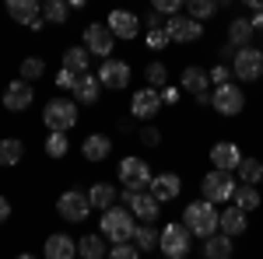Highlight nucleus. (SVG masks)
I'll use <instances>...</instances> for the list:
<instances>
[{"mask_svg":"<svg viewBox=\"0 0 263 259\" xmlns=\"http://www.w3.org/2000/svg\"><path fill=\"white\" fill-rule=\"evenodd\" d=\"M134 196H137L134 189H123V193H120V203H123V207H130V203H134Z\"/></svg>","mask_w":263,"mask_h":259,"instance_id":"de8ad7c7","label":"nucleus"},{"mask_svg":"<svg viewBox=\"0 0 263 259\" xmlns=\"http://www.w3.org/2000/svg\"><path fill=\"white\" fill-rule=\"evenodd\" d=\"M7 14L18 21V25H28V28H42L46 25L39 0H7Z\"/></svg>","mask_w":263,"mask_h":259,"instance_id":"dca6fc26","label":"nucleus"},{"mask_svg":"<svg viewBox=\"0 0 263 259\" xmlns=\"http://www.w3.org/2000/svg\"><path fill=\"white\" fill-rule=\"evenodd\" d=\"M18 74H21V81H28V84L42 81V74H46V63H42V56H28V60H21Z\"/></svg>","mask_w":263,"mask_h":259,"instance_id":"f704fd0d","label":"nucleus"},{"mask_svg":"<svg viewBox=\"0 0 263 259\" xmlns=\"http://www.w3.org/2000/svg\"><path fill=\"white\" fill-rule=\"evenodd\" d=\"M162 102L165 105H176V102H179V91H176V88H162Z\"/></svg>","mask_w":263,"mask_h":259,"instance_id":"a18cd8bd","label":"nucleus"},{"mask_svg":"<svg viewBox=\"0 0 263 259\" xmlns=\"http://www.w3.org/2000/svg\"><path fill=\"white\" fill-rule=\"evenodd\" d=\"M130 210H134V217L141 221V224H155L158 214H162V203L151 196V189H147V193H137V196H134Z\"/></svg>","mask_w":263,"mask_h":259,"instance_id":"4be33fe9","label":"nucleus"},{"mask_svg":"<svg viewBox=\"0 0 263 259\" xmlns=\"http://www.w3.org/2000/svg\"><path fill=\"white\" fill-rule=\"evenodd\" d=\"M67 4H70V7H78V11H81L84 4H88V0H67Z\"/></svg>","mask_w":263,"mask_h":259,"instance_id":"3c124183","label":"nucleus"},{"mask_svg":"<svg viewBox=\"0 0 263 259\" xmlns=\"http://www.w3.org/2000/svg\"><path fill=\"white\" fill-rule=\"evenodd\" d=\"M249 21H253V28L260 32V28H263V11H256V14H253V18H249Z\"/></svg>","mask_w":263,"mask_h":259,"instance_id":"8fccbe9b","label":"nucleus"},{"mask_svg":"<svg viewBox=\"0 0 263 259\" xmlns=\"http://www.w3.org/2000/svg\"><path fill=\"white\" fill-rule=\"evenodd\" d=\"M186 11H190V18H197V21L203 25L207 18H214L218 0H186Z\"/></svg>","mask_w":263,"mask_h":259,"instance_id":"e433bc0d","label":"nucleus"},{"mask_svg":"<svg viewBox=\"0 0 263 259\" xmlns=\"http://www.w3.org/2000/svg\"><path fill=\"white\" fill-rule=\"evenodd\" d=\"M179 7H186V0H151V11H158V14H165V18L179 14Z\"/></svg>","mask_w":263,"mask_h":259,"instance_id":"ea45409f","label":"nucleus"},{"mask_svg":"<svg viewBox=\"0 0 263 259\" xmlns=\"http://www.w3.org/2000/svg\"><path fill=\"white\" fill-rule=\"evenodd\" d=\"M81 154L88 161H105L109 154H112V140L105 137V133H91V137H84V144H81Z\"/></svg>","mask_w":263,"mask_h":259,"instance_id":"393cba45","label":"nucleus"},{"mask_svg":"<svg viewBox=\"0 0 263 259\" xmlns=\"http://www.w3.org/2000/svg\"><path fill=\"white\" fill-rule=\"evenodd\" d=\"M253 35H256V28H253V21L249 18H232L228 21V42L232 46H253Z\"/></svg>","mask_w":263,"mask_h":259,"instance_id":"bb28decb","label":"nucleus"},{"mask_svg":"<svg viewBox=\"0 0 263 259\" xmlns=\"http://www.w3.org/2000/svg\"><path fill=\"white\" fill-rule=\"evenodd\" d=\"M232 203H235V207H239V210H246V214H249V210H256V207H260V189H256V186H235V196H232Z\"/></svg>","mask_w":263,"mask_h":259,"instance_id":"2f4dec72","label":"nucleus"},{"mask_svg":"<svg viewBox=\"0 0 263 259\" xmlns=\"http://www.w3.org/2000/svg\"><path fill=\"white\" fill-rule=\"evenodd\" d=\"M190 245H193V231H190L182 221H172V224H165V228H162V242H158V249H162L168 259L190 256Z\"/></svg>","mask_w":263,"mask_h":259,"instance_id":"39448f33","label":"nucleus"},{"mask_svg":"<svg viewBox=\"0 0 263 259\" xmlns=\"http://www.w3.org/2000/svg\"><path fill=\"white\" fill-rule=\"evenodd\" d=\"M242 4L253 11V14H256V11H263V0H242Z\"/></svg>","mask_w":263,"mask_h":259,"instance_id":"09e8293b","label":"nucleus"},{"mask_svg":"<svg viewBox=\"0 0 263 259\" xmlns=\"http://www.w3.org/2000/svg\"><path fill=\"white\" fill-rule=\"evenodd\" d=\"M14 259H39V256H32V252H21V256H14Z\"/></svg>","mask_w":263,"mask_h":259,"instance_id":"603ef678","label":"nucleus"},{"mask_svg":"<svg viewBox=\"0 0 263 259\" xmlns=\"http://www.w3.org/2000/svg\"><path fill=\"white\" fill-rule=\"evenodd\" d=\"M221 4H228V0H218V7H221Z\"/></svg>","mask_w":263,"mask_h":259,"instance_id":"864d4df0","label":"nucleus"},{"mask_svg":"<svg viewBox=\"0 0 263 259\" xmlns=\"http://www.w3.org/2000/svg\"><path fill=\"white\" fill-rule=\"evenodd\" d=\"M88 200H91V210H109V207H116L120 189L109 186V182H95V186L88 189Z\"/></svg>","mask_w":263,"mask_h":259,"instance_id":"a878e982","label":"nucleus"},{"mask_svg":"<svg viewBox=\"0 0 263 259\" xmlns=\"http://www.w3.org/2000/svg\"><path fill=\"white\" fill-rule=\"evenodd\" d=\"M42 18L49 21V25H63V21L70 18V4H63V0H46V4H42Z\"/></svg>","mask_w":263,"mask_h":259,"instance_id":"72a5a7b5","label":"nucleus"},{"mask_svg":"<svg viewBox=\"0 0 263 259\" xmlns=\"http://www.w3.org/2000/svg\"><path fill=\"white\" fill-rule=\"evenodd\" d=\"M246 228H249V217H246V210H239L235 203H232L228 210H221V214H218V231H224L228 238L246 235Z\"/></svg>","mask_w":263,"mask_h":259,"instance_id":"412c9836","label":"nucleus"},{"mask_svg":"<svg viewBox=\"0 0 263 259\" xmlns=\"http://www.w3.org/2000/svg\"><path fill=\"white\" fill-rule=\"evenodd\" d=\"M95 77L102 81V88H109V91H123L126 84H130V63L126 60H116V56H109V60H102V67L95 70Z\"/></svg>","mask_w":263,"mask_h":259,"instance_id":"1a4fd4ad","label":"nucleus"},{"mask_svg":"<svg viewBox=\"0 0 263 259\" xmlns=\"http://www.w3.org/2000/svg\"><path fill=\"white\" fill-rule=\"evenodd\" d=\"M179 193H182V179L176 172H158L151 179V196L158 200V203H168V200H176Z\"/></svg>","mask_w":263,"mask_h":259,"instance_id":"6ab92c4d","label":"nucleus"},{"mask_svg":"<svg viewBox=\"0 0 263 259\" xmlns=\"http://www.w3.org/2000/svg\"><path fill=\"white\" fill-rule=\"evenodd\" d=\"M81 46L91 53V56L109 60V56H112V46H116V35L109 32V25H88L84 35H81Z\"/></svg>","mask_w":263,"mask_h":259,"instance_id":"9d476101","label":"nucleus"},{"mask_svg":"<svg viewBox=\"0 0 263 259\" xmlns=\"http://www.w3.org/2000/svg\"><path fill=\"white\" fill-rule=\"evenodd\" d=\"M78 102L74 98H53L46 102V109H42V123H46V130L53 133H70L74 126H78Z\"/></svg>","mask_w":263,"mask_h":259,"instance_id":"7ed1b4c3","label":"nucleus"},{"mask_svg":"<svg viewBox=\"0 0 263 259\" xmlns=\"http://www.w3.org/2000/svg\"><path fill=\"white\" fill-rule=\"evenodd\" d=\"M144 77H147V88H168V67H165L162 60H155V63H147V70H144Z\"/></svg>","mask_w":263,"mask_h":259,"instance_id":"c9c22d12","label":"nucleus"},{"mask_svg":"<svg viewBox=\"0 0 263 259\" xmlns=\"http://www.w3.org/2000/svg\"><path fill=\"white\" fill-rule=\"evenodd\" d=\"M99 231L105 235V242H112V245H123V242H134V231H137V217H134V210L130 207H109V210H102V224Z\"/></svg>","mask_w":263,"mask_h":259,"instance_id":"f257e3e1","label":"nucleus"},{"mask_svg":"<svg viewBox=\"0 0 263 259\" xmlns=\"http://www.w3.org/2000/svg\"><path fill=\"white\" fill-rule=\"evenodd\" d=\"M141 144L144 147H158V144H162V130H158L155 123H147V126L141 130Z\"/></svg>","mask_w":263,"mask_h":259,"instance_id":"37998d69","label":"nucleus"},{"mask_svg":"<svg viewBox=\"0 0 263 259\" xmlns=\"http://www.w3.org/2000/svg\"><path fill=\"white\" fill-rule=\"evenodd\" d=\"M67 151H70V137L53 130V133L46 137V154H49V158H67Z\"/></svg>","mask_w":263,"mask_h":259,"instance_id":"4c0bfd02","label":"nucleus"},{"mask_svg":"<svg viewBox=\"0 0 263 259\" xmlns=\"http://www.w3.org/2000/svg\"><path fill=\"white\" fill-rule=\"evenodd\" d=\"M63 67L74 70V74H88L91 70V53L84 46H67L63 49Z\"/></svg>","mask_w":263,"mask_h":259,"instance_id":"cd10ccee","label":"nucleus"},{"mask_svg":"<svg viewBox=\"0 0 263 259\" xmlns=\"http://www.w3.org/2000/svg\"><path fill=\"white\" fill-rule=\"evenodd\" d=\"M211 105H214V112H221V116H239L246 109V95H242V88H235V84L228 81V84H221V88L211 91Z\"/></svg>","mask_w":263,"mask_h":259,"instance_id":"9b49d317","label":"nucleus"},{"mask_svg":"<svg viewBox=\"0 0 263 259\" xmlns=\"http://www.w3.org/2000/svg\"><path fill=\"white\" fill-rule=\"evenodd\" d=\"M239 161H242V151H239L235 140H218V144L211 147V165H214L218 172H235Z\"/></svg>","mask_w":263,"mask_h":259,"instance_id":"a211bd4d","label":"nucleus"},{"mask_svg":"<svg viewBox=\"0 0 263 259\" xmlns=\"http://www.w3.org/2000/svg\"><path fill=\"white\" fill-rule=\"evenodd\" d=\"M57 214H60L63 221H70V224H81V221H88V214H91V200H88V193H81V189H67V193L57 200Z\"/></svg>","mask_w":263,"mask_h":259,"instance_id":"6e6552de","label":"nucleus"},{"mask_svg":"<svg viewBox=\"0 0 263 259\" xmlns=\"http://www.w3.org/2000/svg\"><path fill=\"white\" fill-rule=\"evenodd\" d=\"M105 25H109V32H112L116 39H123V42H130V39H137V35H141V18H137L134 11H123V7L109 11Z\"/></svg>","mask_w":263,"mask_h":259,"instance_id":"2eb2a0df","label":"nucleus"},{"mask_svg":"<svg viewBox=\"0 0 263 259\" xmlns=\"http://www.w3.org/2000/svg\"><path fill=\"white\" fill-rule=\"evenodd\" d=\"M232 74L239 81H260L263 77V53L256 46H242V49H235V60H232Z\"/></svg>","mask_w":263,"mask_h":259,"instance_id":"0eeeda50","label":"nucleus"},{"mask_svg":"<svg viewBox=\"0 0 263 259\" xmlns=\"http://www.w3.org/2000/svg\"><path fill=\"white\" fill-rule=\"evenodd\" d=\"M102 98V81L95 74H81L78 84H74V102L78 105H95Z\"/></svg>","mask_w":263,"mask_h":259,"instance_id":"5701e85b","label":"nucleus"},{"mask_svg":"<svg viewBox=\"0 0 263 259\" xmlns=\"http://www.w3.org/2000/svg\"><path fill=\"white\" fill-rule=\"evenodd\" d=\"M203 189V200H211V203H228V200L235 196V172H207L200 182Z\"/></svg>","mask_w":263,"mask_h":259,"instance_id":"423d86ee","label":"nucleus"},{"mask_svg":"<svg viewBox=\"0 0 263 259\" xmlns=\"http://www.w3.org/2000/svg\"><path fill=\"white\" fill-rule=\"evenodd\" d=\"M162 91L158 88H141L137 95H134V102H130V116L134 119H144V123H151L158 112H162Z\"/></svg>","mask_w":263,"mask_h":259,"instance_id":"f8f14e48","label":"nucleus"},{"mask_svg":"<svg viewBox=\"0 0 263 259\" xmlns=\"http://www.w3.org/2000/svg\"><path fill=\"white\" fill-rule=\"evenodd\" d=\"M165 32H168V42H200L203 39V25L197 18H179V14H172V18L165 21Z\"/></svg>","mask_w":263,"mask_h":259,"instance_id":"ddd939ff","label":"nucleus"},{"mask_svg":"<svg viewBox=\"0 0 263 259\" xmlns=\"http://www.w3.org/2000/svg\"><path fill=\"white\" fill-rule=\"evenodd\" d=\"M144 42H147V49H155V53H158V49L168 46V32H165V28H147Z\"/></svg>","mask_w":263,"mask_h":259,"instance_id":"58836bf2","label":"nucleus"},{"mask_svg":"<svg viewBox=\"0 0 263 259\" xmlns=\"http://www.w3.org/2000/svg\"><path fill=\"white\" fill-rule=\"evenodd\" d=\"M232 252H235V238H228L224 231L203 238V259H232Z\"/></svg>","mask_w":263,"mask_h":259,"instance_id":"b1692460","label":"nucleus"},{"mask_svg":"<svg viewBox=\"0 0 263 259\" xmlns=\"http://www.w3.org/2000/svg\"><path fill=\"white\" fill-rule=\"evenodd\" d=\"M105 259H141V249H137V245H130V242H123V245H112Z\"/></svg>","mask_w":263,"mask_h":259,"instance_id":"a19ab883","label":"nucleus"},{"mask_svg":"<svg viewBox=\"0 0 263 259\" xmlns=\"http://www.w3.org/2000/svg\"><path fill=\"white\" fill-rule=\"evenodd\" d=\"M179 259H190V256H179Z\"/></svg>","mask_w":263,"mask_h":259,"instance_id":"5fc2aeb1","label":"nucleus"},{"mask_svg":"<svg viewBox=\"0 0 263 259\" xmlns=\"http://www.w3.org/2000/svg\"><path fill=\"white\" fill-rule=\"evenodd\" d=\"M134 242H137V249H141V252H155V249H158V242H162V231H158L155 224H137Z\"/></svg>","mask_w":263,"mask_h":259,"instance_id":"7c9ffc66","label":"nucleus"},{"mask_svg":"<svg viewBox=\"0 0 263 259\" xmlns=\"http://www.w3.org/2000/svg\"><path fill=\"white\" fill-rule=\"evenodd\" d=\"M42 256L46 259H78V242L70 238V235H63V231H57V235L46 238Z\"/></svg>","mask_w":263,"mask_h":259,"instance_id":"aec40b11","label":"nucleus"},{"mask_svg":"<svg viewBox=\"0 0 263 259\" xmlns=\"http://www.w3.org/2000/svg\"><path fill=\"white\" fill-rule=\"evenodd\" d=\"M21 158H25V144H21L18 137H4L0 140V165H4V168H14Z\"/></svg>","mask_w":263,"mask_h":259,"instance_id":"c756f323","label":"nucleus"},{"mask_svg":"<svg viewBox=\"0 0 263 259\" xmlns=\"http://www.w3.org/2000/svg\"><path fill=\"white\" fill-rule=\"evenodd\" d=\"M7 217H11V200H7V196H0V224H4Z\"/></svg>","mask_w":263,"mask_h":259,"instance_id":"49530a36","label":"nucleus"},{"mask_svg":"<svg viewBox=\"0 0 263 259\" xmlns=\"http://www.w3.org/2000/svg\"><path fill=\"white\" fill-rule=\"evenodd\" d=\"M78 77H81V74H74V70H67V67H63L60 74H57V88H67V91H74Z\"/></svg>","mask_w":263,"mask_h":259,"instance_id":"c03bdc74","label":"nucleus"},{"mask_svg":"<svg viewBox=\"0 0 263 259\" xmlns=\"http://www.w3.org/2000/svg\"><path fill=\"white\" fill-rule=\"evenodd\" d=\"M207 74H211V84H214V88H221V84L232 81V67H228V63H214Z\"/></svg>","mask_w":263,"mask_h":259,"instance_id":"79ce46f5","label":"nucleus"},{"mask_svg":"<svg viewBox=\"0 0 263 259\" xmlns=\"http://www.w3.org/2000/svg\"><path fill=\"white\" fill-rule=\"evenodd\" d=\"M218 203L211 200H193L186 210H182V224L193 231V238H211L218 231Z\"/></svg>","mask_w":263,"mask_h":259,"instance_id":"f03ea898","label":"nucleus"},{"mask_svg":"<svg viewBox=\"0 0 263 259\" xmlns=\"http://www.w3.org/2000/svg\"><path fill=\"white\" fill-rule=\"evenodd\" d=\"M151 168H147V161L137 158V154H126L120 161V182L123 189H134V193H147L151 189Z\"/></svg>","mask_w":263,"mask_h":259,"instance_id":"20e7f679","label":"nucleus"},{"mask_svg":"<svg viewBox=\"0 0 263 259\" xmlns=\"http://www.w3.org/2000/svg\"><path fill=\"white\" fill-rule=\"evenodd\" d=\"M235 172H239V179H242L246 186H260L263 182V161L260 158H242Z\"/></svg>","mask_w":263,"mask_h":259,"instance_id":"473e14b6","label":"nucleus"},{"mask_svg":"<svg viewBox=\"0 0 263 259\" xmlns=\"http://www.w3.org/2000/svg\"><path fill=\"white\" fill-rule=\"evenodd\" d=\"M35 102V91H32V84L28 81H11L7 88H4V109L7 112H25L28 105Z\"/></svg>","mask_w":263,"mask_h":259,"instance_id":"f3484780","label":"nucleus"},{"mask_svg":"<svg viewBox=\"0 0 263 259\" xmlns=\"http://www.w3.org/2000/svg\"><path fill=\"white\" fill-rule=\"evenodd\" d=\"M179 84H182V88H186V91H190L197 102H200V105H207V102H211V91H207V88H211V74H207L203 67L190 63V67L179 74Z\"/></svg>","mask_w":263,"mask_h":259,"instance_id":"4468645a","label":"nucleus"},{"mask_svg":"<svg viewBox=\"0 0 263 259\" xmlns=\"http://www.w3.org/2000/svg\"><path fill=\"white\" fill-rule=\"evenodd\" d=\"M78 256L81 259H105L109 256V249H105V235H84L78 238Z\"/></svg>","mask_w":263,"mask_h":259,"instance_id":"c85d7f7f","label":"nucleus"}]
</instances>
